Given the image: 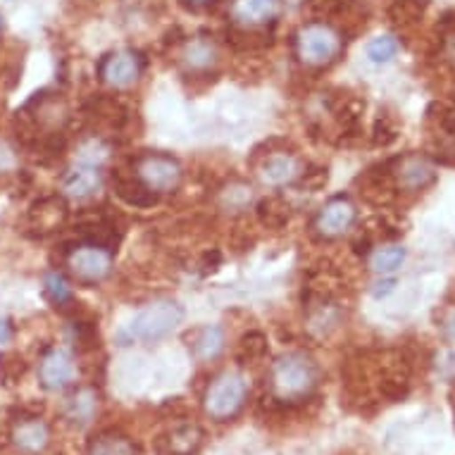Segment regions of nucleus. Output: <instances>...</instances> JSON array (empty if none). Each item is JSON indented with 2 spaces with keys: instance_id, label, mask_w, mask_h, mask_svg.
Returning <instances> with one entry per match:
<instances>
[{
  "instance_id": "31",
  "label": "nucleus",
  "mask_w": 455,
  "mask_h": 455,
  "mask_svg": "<svg viewBox=\"0 0 455 455\" xmlns=\"http://www.w3.org/2000/svg\"><path fill=\"white\" fill-rule=\"evenodd\" d=\"M395 51H398V44L391 36H377L372 44L367 45V55L372 62H388L395 55Z\"/></svg>"
},
{
  "instance_id": "11",
  "label": "nucleus",
  "mask_w": 455,
  "mask_h": 455,
  "mask_svg": "<svg viewBox=\"0 0 455 455\" xmlns=\"http://www.w3.org/2000/svg\"><path fill=\"white\" fill-rule=\"evenodd\" d=\"M68 203H65L62 196H45L29 208L27 224L38 236H48V234L58 232L62 224L68 222Z\"/></svg>"
},
{
  "instance_id": "13",
  "label": "nucleus",
  "mask_w": 455,
  "mask_h": 455,
  "mask_svg": "<svg viewBox=\"0 0 455 455\" xmlns=\"http://www.w3.org/2000/svg\"><path fill=\"white\" fill-rule=\"evenodd\" d=\"M282 15V0H234L232 20L241 29L272 24Z\"/></svg>"
},
{
  "instance_id": "5",
  "label": "nucleus",
  "mask_w": 455,
  "mask_h": 455,
  "mask_svg": "<svg viewBox=\"0 0 455 455\" xmlns=\"http://www.w3.org/2000/svg\"><path fill=\"white\" fill-rule=\"evenodd\" d=\"M427 134H429L432 156L441 163L455 164V96L429 108Z\"/></svg>"
},
{
  "instance_id": "28",
  "label": "nucleus",
  "mask_w": 455,
  "mask_h": 455,
  "mask_svg": "<svg viewBox=\"0 0 455 455\" xmlns=\"http://www.w3.org/2000/svg\"><path fill=\"white\" fill-rule=\"evenodd\" d=\"M45 296L51 300L52 306H68L72 303V289H69L68 279L60 272H48L44 279Z\"/></svg>"
},
{
  "instance_id": "34",
  "label": "nucleus",
  "mask_w": 455,
  "mask_h": 455,
  "mask_svg": "<svg viewBox=\"0 0 455 455\" xmlns=\"http://www.w3.org/2000/svg\"><path fill=\"white\" fill-rule=\"evenodd\" d=\"M15 164V156H12V150L5 146V143H0V170H8Z\"/></svg>"
},
{
  "instance_id": "30",
  "label": "nucleus",
  "mask_w": 455,
  "mask_h": 455,
  "mask_svg": "<svg viewBox=\"0 0 455 455\" xmlns=\"http://www.w3.org/2000/svg\"><path fill=\"white\" fill-rule=\"evenodd\" d=\"M439 55L443 65L455 75V20H448L441 29V45Z\"/></svg>"
},
{
  "instance_id": "17",
  "label": "nucleus",
  "mask_w": 455,
  "mask_h": 455,
  "mask_svg": "<svg viewBox=\"0 0 455 455\" xmlns=\"http://www.w3.org/2000/svg\"><path fill=\"white\" fill-rule=\"evenodd\" d=\"M112 188L132 208H153L157 201V196L136 174L134 177H122V174L112 177Z\"/></svg>"
},
{
  "instance_id": "21",
  "label": "nucleus",
  "mask_w": 455,
  "mask_h": 455,
  "mask_svg": "<svg viewBox=\"0 0 455 455\" xmlns=\"http://www.w3.org/2000/svg\"><path fill=\"white\" fill-rule=\"evenodd\" d=\"M89 455H136V446L124 434L105 432L91 441Z\"/></svg>"
},
{
  "instance_id": "18",
  "label": "nucleus",
  "mask_w": 455,
  "mask_h": 455,
  "mask_svg": "<svg viewBox=\"0 0 455 455\" xmlns=\"http://www.w3.org/2000/svg\"><path fill=\"white\" fill-rule=\"evenodd\" d=\"M203 446V429L198 425H180L163 439V448L170 455H194Z\"/></svg>"
},
{
  "instance_id": "25",
  "label": "nucleus",
  "mask_w": 455,
  "mask_h": 455,
  "mask_svg": "<svg viewBox=\"0 0 455 455\" xmlns=\"http://www.w3.org/2000/svg\"><path fill=\"white\" fill-rule=\"evenodd\" d=\"M91 120L98 122V124H105L108 129L122 127L124 122V108H122L117 100H110V98H100V100H93V108L89 110Z\"/></svg>"
},
{
  "instance_id": "24",
  "label": "nucleus",
  "mask_w": 455,
  "mask_h": 455,
  "mask_svg": "<svg viewBox=\"0 0 455 455\" xmlns=\"http://www.w3.org/2000/svg\"><path fill=\"white\" fill-rule=\"evenodd\" d=\"M265 353H267V336L262 331H248L246 336H241L236 346V360L241 365H253L265 358Z\"/></svg>"
},
{
  "instance_id": "7",
  "label": "nucleus",
  "mask_w": 455,
  "mask_h": 455,
  "mask_svg": "<svg viewBox=\"0 0 455 455\" xmlns=\"http://www.w3.org/2000/svg\"><path fill=\"white\" fill-rule=\"evenodd\" d=\"M388 174L394 181L395 191H405V194H418L436 180V170L429 157L425 156H403L388 164Z\"/></svg>"
},
{
  "instance_id": "6",
  "label": "nucleus",
  "mask_w": 455,
  "mask_h": 455,
  "mask_svg": "<svg viewBox=\"0 0 455 455\" xmlns=\"http://www.w3.org/2000/svg\"><path fill=\"white\" fill-rule=\"evenodd\" d=\"M136 177L153 191V194H172L181 184V164L170 156L148 153L134 164Z\"/></svg>"
},
{
  "instance_id": "19",
  "label": "nucleus",
  "mask_w": 455,
  "mask_h": 455,
  "mask_svg": "<svg viewBox=\"0 0 455 455\" xmlns=\"http://www.w3.org/2000/svg\"><path fill=\"white\" fill-rule=\"evenodd\" d=\"M258 220L267 229H282L291 220V208L279 196H269V198H262L258 203Z\"/></svg>"
},
{
  "instance_id": "37",
  "label": "nucleus",
  "mask_w": 455,
  "mask_h": 455,
  "mask_svg": "<svg viewBox=\"0 0 455 455\" xmlns=\"http://www.w3.org/2000/svg\"><path fill=\"white\" fill-rule=\"evenodd\" d=\"M448 331H451V336H455V315L453 320H451V324H448Z\"/></svg>"
},
{
  "instance_id": "38",
  "label": "nucleus",
  "mask_w": 455,
  "mask_h": 455,
  "mask_svg": "<svg viewBox=\"0 0 455 455\" xmlns=\"http://www.w3.org/2000/svg\"><path fill=\"white\" fill-rule=\"evenodd\" d=\"M0 31H3V17H0Z\"/></svg>"
},
{
  "instance_id": "8",
  "label": "nucleus",
  "mask_w": 455,
  "mask_h": 455,
  "mask_svg": "<svg viewBox=\"0 0 455 455\" xmlns=\"http://www.w3.org/2000/svg\"><path fill=\"white\" fill-rule=\"evenodd\" d=\"M69 272L84 283L103 282L112 269V255L105 246L98 243H86V246L75 248L68 255Z\"/></svg>"
},
{
  "instance_id": "23",
  "label": "nucleus",
  "mask_w": 455,
  "mask_h": 455,
  "mask_svg": "<svg viewBox=\"0 0 455 455\" xmlns=\"http://www.w3.org/2000/svg\"><path fill=\"white\" fill-rule=\"evenodd\" d=\"M98 408V395L93 388H82L68 401V418L76 425H89Z\"/></svg>"
},
{
  "instance_id": "26",
  "label": "nucleus",
  "mask_w": 455,
  "mask_h": 455,
  "mask_svg": "<svg viewBox=\"0 0 455 455\" xmlns=\"http://www.w3.org/2000/svg\"><path fill=\"white\" fill-rule=\"evenodd\" d=\"M405 260V251L401 246H384L377 248L370 258V267L379 275H388V272H395Z\"/></svg>"
},
{
  "instance_id": "36",
  "label": "nucleus",
  "mask_w": 455,
  "mask_h": 455,
  "mask_svg": "<svg viewBox=\"0 0 455 455\" xmlns=\"http://www.w3.org/2000/svg\"><path fill=\"white\" fill-rule=\"evenodd\" d=\"M10 336H12V327L8 320H0V344H8Z\"/></svg>"
},
{
  "instance_id": "35",
  "label": "nucleus",
  "mask_w": 455,
  "mask_h": 455,
  "mask_svg": "<svg viewBox=\"0 0 455 455\" xmlns=\"http://www.w3.org/2000/svg\"><path fill=\"white\" fill-rule=\"evenodd\" d=\"M184 3V8L188 10H205L210 8V5H215L217 0H181Z\"/></svg>"
},
{
  "instance_id": "9",
  "label": "nucleus",
  "mask_w": 455,
  "mask_h": 455,
  "mask_svg": "<svg viewBox=\"0 0 455 455\" xmlns=\"http://www.w3.org/2000/svg\"><path fill=\"white\" fill-rule=\"evenodd\" d=\"M143 62L134 51L110 52L100 62V79L112 89H127L141 76Z\"/></svg>"
},
{
  "instance_id": "32",
  "label": "nucleus",
  "mask_w": 455,
  "mask_h": 455,
  "mask_svg": "<svg viewBox=\"0 0 455 455\" xmlns=\"http://www.w3.org/2000/svg\"><path fill=\"white\" fill-rule=\"evenodd\" d=\"M394 139H395V127L388 124L387 115H381L379 120H377V127H374V143H377V146H388Z\"/></svg>"
},
{
  "instance_id": "33",
  "label": "nucleus",
  "mask_w": 455,
  "mask_h": 455,
  "mask_svg": "<svg viewBox=\"0 0 455 455\" xmlns=\"http://www.w3.org/2000/svg\"><path fill=\"white\" fill-rule=\"evenodd\" d=\"M351 0H313V8H317L320 12H339L344 10Z\"/></svg>"
},
{
  "instance_id": "10",
  "label": "nucleus",
  "mask_w": 455,
  "mask_h": 455,
  "mask_svg": "<svg viewBox=\"0 0 455 455\" xmlns=\"http://www.w3.org/2000/svg\"><path fill=\"white\" fill-rule=\"evenodd\" d=\"M353 222H355V205L344 196H339L320 210V215L315 220V232L320 234L322 239H336L348 232Z\"/></svg>"
},
{
  "instance_id": "1",
  "label": "nucleus",
  "mask_w": 455,
  "mask_h": 455,
  "mask_svg": "<svg viewBox=\"0 0 455 455\" xmlns=\"http://www.w3.org/2000/svg\"><path fill=\"white\" fill-rule=\"evenodd\" d=\"M320 372L313 360L303 353H289L276 360L269 370V394L279 403H299L313 394Z\"/></svg>"
},
{
  "instance_id": "20",
  "label": "nucleus",
  "mask_w": 455,
  "mask_h": 455,
  "mask_svg": "<svg viewBox=\"0 0 455 455\" xmlns=\"http://www.w3.org/2000/svg\"><path fill=\"white\" fill-rule=\"evenodd\" d=\"M224 348V334L222 329L210 324L196 331L194 336V355L198 360H215Z\"/></svg>"
},
{
  "instance_id": "15",
  "label": "nucleus",
  "mask_w": 455,
  "mask_h": 455,
  "mask_svg": "<svg viewBox=\"0 0 455 455\" xmlns=\"http://www.w3.org/2000/svg\"><path fill=\"white\" fill-rule=\"evenodd\" d=\"M12 443L24 453H41L51 443V429L44 419L27 418L12 429Z\"/></svg>"
},
{
  "instance_id": "2",
  "label": "nucleus",
  "mask_w": 455,
  "mask_h": 455,
  "mask_svg": "<svg viewBox=\"0 0 455 455\" xmlns=\"http://www.w3.org/2000/svg\"><path fill=\"white\" fill-rule=\"evenodd\" d=\"M341 34L324 22L306 24L296 34V55L306 68H327L341 55Z\"/></svg>"
},
{
  "instance_id": "12",
  "label": "nucleus",
  "mask_w": 455,
  "mask_h": 455,
  "mask_svg": "<svg viewBox=\"0 0 455 455\" xmlns=\"http://www.w3.org/2000/svg\"><path fill=\"white\" fill-rule=\"evenodd\" d=\"M76 377L75 360L68 351L62 348H51L41 358V365H38V379L44 384V388L48 391H60V388L69 387Z\"/></svg>"
},
{
  "instance_id": "14",
  "label": "nucleus",
  "mask_w": 455,
  "mask_h": 455,
  "mask_svg": "<svg viewBox=\"0 0 455 455\" xmlns=\"http://www.w3.org/2000/svg\"><path fill=\"white\" fill-rule=\"evenodd\" d=\"M98 188H100V172H98L96 164H76L62 177V191L76 201H86L96 194Z\"/></svg>"
},
{
  "instance_id": "29",
  "label": "nucleus",
  "mask_w": 455,
  "mask_h": 455,
  "mask_svg": "<svg viewBox=\"0 0 455 455\" xmlns=\"http://www.w3.org/2000/svg\"><path fill=\"white\" fill-rule=\"evenodd\" d=\"M24 372H27V363L20 353L8 351L0 355V379L5 384H15Z\"/></svg>"
},
{
  "instance_id": "27",
  "label": "nucleus",
  "mask_w": 455,
  "mask_h": 455,
  "mask_svg": "<svg viewBox=\"0 0 455 455\" xmlns=\"http://www.w3.org/2000/svg\"><path fill=\"white\" fill-rule=\"evenodd\" d=\"M427 8V0H394L391 3V10H388V15L394 20L395 24H401V27H408V24L418 22L422 12Z\"/></svg>"
},
{
  "instance_id": "3",
  "label": "nucleus",
  "mask_w": 455,
  "mask_h": 455,
  "mask_svg": "<svg viewBox=\"0 0 455 455\" xmlns=\"http://www.w3.org/2000/svg\"><path fill=\"white\" fill-rule=\"evenodd\" d=\"M181 320H184V310L174 300H153L134 315L124 334L132 341H157L180 327Z\"/></svg>"
},
{
  "instance_id": "22",
  "label": "nucleus",
  "mask_w": 455,
  "mask_h": 455,
  "mask_svg": "<svg viewBox=\"0 0 455 455\" xmlns=\"http://www.w3.org/2000/svg\"><path fill=\"white\" fill-rule=\"evenodd\" d=\"M217 62V51L215 45L210 44L208 38H196L187 45L184 51V65L191 72H203V69H210Z\"/></svg>"
},
{
  "instance_id": "4",
  "label": "nucleus",
  "mask_w": 455,
  "mask_h": 455,
  "mask_svg": "<svg viewBox=\"0 0 455 455\" xmlns=\"http://www.w3.org/2000/svg\"><path fill=\"white\" fill-rule=\"evenodd\" d=\"M246 379L239 372H222L210 381L208 391L203 395V408L217 422L232 419L246 403Z\"/></svg>"
},
{
  "instance_id": "16",
  "label": "nucleus",
  "mask_w": 455,
  "mask_h": 455,
  "mask_svg": "<svg viewBox=\"0 0 455 455\" xmlns=\"http://www.w3.org/2000/svg\"><path fill=\"white\" fill-rule=\"evenodd\" d=\"M300 164L299 160L289 153H276L269 156L265 163L260 164V180L267 187H283V184H291L299 180Z\"/></svg>"
}]
</instances>
